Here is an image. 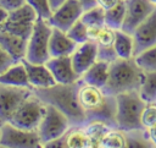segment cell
Masks as SVG:
<instances>
[{"label": "cell", "mask_w": 156, "mask_h": 148, "mask_svg": "<svg viewBox=\"0 0 156 148\" xmlns=\"http://www.w3.org/2000/svg\"><path fill=\"white\" fill-rule=\"evenodd\" d=\"M80 83L82 80L66 84L56 83L48 88H33V92L46 104L61 110L69 119L72 126H84L88 119L78 98Z\"/></svg>", "instance_id": "6da1fadb"}, {"label": "cell", "mask_w": 156, "mask_h": 148, "mask_svg": "<svg viewBox=\"0 0 156 148\" xmlns=\"http://www.w3.org/2000/svg\"><path fill=\"white\" fill-rule=\"evenodd\" d=\"M79 103L89 121H105L112 127L116 125L117 100L115 95L107 94L102 88L82 81L78 91Z\"/></svg>", "instance_id": "7a4b0ae2"}, {"label": "cell", "mask_w": 156, "mask_h": 148, "mask_svg": "<svg viewBox=\"0 0 156 148\" xmlns=\"http://www.w3.org/2000/svg\"><path fill=\"white\" fill-rule=\"evenodd\" d=\"M145 72L138 66L133 59H117L110 64V73L107 83L102 89L111 95H118L121 93L139 91Z\"/></svg>", "instance_id": "3957f363"}, {"label": "cell", "mask_w": 156, "mask_h": 148, "mask_svg": "<svg viewBox=\"0 0 156 148\" xmlns=\"http://www.w3.org/2000/svg\"><path fill=\"white\" fill-rule=\"evenodd\" d=\"M117 114L116 125L122 131L144 128L141 125V113L146 102L141 98L139 91L126 92L116 95Z\"/></svg>", "instance_id": "277c9868"}, {"label": "cell", "mask_w": 156, "mask_h": 148, "mask_svg": "<svg viewBox=\"0 0 156 148\" xmlns=\"http://www.w3.org/2000/svg\"><path fill=\"white\" fill-rule=\"evenodd\" d=\"M52 34V26L48 20L39 18L34 23V29L28 39V49L26 60L34 64H46L50 55V38Z\"/></svg>", "instance_id": "5b68a950"}, {"label": "cell", "mask_w": 156, "mask_h": 148, "mask_svg": "<svg viewBox=\"0 0 156 148\" xmlns=\"http://www.w3.org/2000/svg\"><path fill=\"white\" fill-rule=\"evenodd\" d=\"M45 111L46 103L33 92L20 105V108L10 117L9 122L23 130H38Z\"/></svg>", "instance_id": "8992f818"}, {"label": "cell", "mask_w": 156, "mask_h": 148, "mask_svg": "<svg viewBox=\"0 0 156 148\" xmlns=\"http://www.w3.org/2000/svg\"><path fill=\"white\" fill-rule=\"evenodd\" d=\"M1 148H43L38 130H23L9 121L0 122Z\"/></svg>", "instance_id": "52a82bcc"}, {"label": "cell", "mask_w": 156, "mask_h": 148, "mask_svg": "<svg viewBox=\"0 0 156 148\" xmlns=\"http://www.w3.org/2000/svg\"><path fill=\"white\" fill-rule=\"evenodd\" d=\"M71 126L72 124L69 119L61 110H58L51 104H46V111L38 127L43 147L45 143L63 136L71 128Z\"/></svg>", "instance_id": "ba28073f"}, {"label": "cell", "mask_w": 156, "mask_h": 148, "mask_svg": "<svg viewBox=\"0 0 156 148\" xmlns=\"http://www.w3.org/2000/svg\"><path fill=\"white\" fill-rule=\"evenodd\" d=\"M33 93V88L0 83V122L9 121L20 105Z\"/></svg>", "instance_id": "9c48e42d"}, {"label": "cell", "mask_w": 156, "mask_h": 148, "mask_svg": "<svg viewBox=\"0 0 156 148\" xmlns=\"http://www.w3.org/2000/svg\"><path fill=\"white\" fill-rule=\"evenodd\" d=\"M83 13L84 9L78 0H66L52 11V15L48 21L52 27L67 32L78 20L82 18Z\"/></svg>", "instance_id": "30bf717a"}, {"label": "cell", "mask_w": 156, "mask_h": 148, "mask_svg": "<svg viewBox=\"0 0 156 148\" xmlns=\"http://www.w3.org/2000/svg\"><path fill=\"white\" fill-rule=\"evenodd\" d=\"M126 18L122 31L133 34L156 7L150 0H126Z\"/></svg>", "instance_id": "8fae6325"}, {"label": "cell", "mask_w": 156, "mask_h": 148, "mask_svg": "<svg viewBox=\"0 0 156 148\" xmlns=\"http://www.w3.org/2000/svg\"><path fill=\"white\" fill-rule=\"evenodd\" d=\"M135 55L156 45V7L133 33Z\"/></svg>", "instance_id": "7c38bea8"}, {"label": "cell", "mask_w": 156, "mask_h": 148, "mask_svg": "<svg viewBox=\"0 0 156 148\" xmlns=\"http://www.w3.org/2000/svg\"><path fill=\"white\" fill-rule=\"evenodd\" d=\"M71 59L76 72L82 77V75L98 61V43L94 40H88L78 44L71 55Z\"/></svg>", "instance_id": "4fadbf2b"}, {"label": "cell", "mask_w": 156, "mask_h": 148, "mask_svg": "<svg viewBox=\"0 0 156 148\" xmlns=\"http://www.w3.org/2000/svg\"><path fill=\"white\" fill-rule=\"evenodd\" d=\"M51 73L54 75L57 83H73L80 80V76L76 72L71 55L67 56H56L50 57L46 62Z\"/></svg>", "instance_id": "5bb4252c"}, {"label": "cell", "mask_w": 156, "mask_h": 148, "mask_svg": "<svg viewBox=\"0 0 156 148\" xmlns=\"http://www.w3.org/2000/svg\"><path fill=\"white\" fill-rule=\"evenodd\" d=\"M22 61L26 66L32 88H48L57 83L46 64H34L26 59Z\"/></svg>", "instance_id": "9a60e30c"}, {"label": "cell", "mask_w": 156, "mask_h": 148, "mask_svg": "<svg viewBox=\"0 0 156 148\" xmlns=\"http://www.w3.org/2000/svg\"><path fill=\"white\" fill-rule=\"evenodd\" d=\"M77 45L78 44L68 37L67 32L52 27V34H51L50 45H49L51 57L72 55Z\"/></svg>", "instance_id": "2e32d148"}, {"label": "cell", "mask_w": 156, "mask_h": 148, "mask_svg": "<svg viewBox=\"0 0 156 148\" xmlns=\"http://www.w3.org/2000/svg\"><path fill=\"white\" fill-rule=\"evenodd\" d=\"M0 49L6 50L17 61L26 59L28 49V39L18 37L16 34L0 31Z\"/></svg>", "instance_id": "e0dca14e"}, {"label": "cell", "mask_w": 156, "mask_h": 148, "mask_svg": "<svg viewBox=\"0 0 156 148\" xmlns=\"http://www.w3.org/2000/svg\"><path fill=\"white\" fill-rule=\"evenodd\" d=\"M0 83L15 87H28L32 88L28 78V73L23 61H18L10 68L0 73Z\"/></svg>", "instance_id": "ac0fdd59"}, {"label": "cell", "mask_w": 156, "mask_h": 148, "mask_svg": "<svg viewBox=\"0 0 156 148\" xmlns=\"http://www.w3.org/2000/svg\"><path fill=\"white\" fill-rule=\"evenodd\" d=\"M108 73H110V62L98 60L82 75L80 80L85 83L102 88L107 83Z\"/></svg>", "instance_id": "d6986e66"}, {"label": "cell", "mask_w": 156, "mask_h": 148, "mask_svg": "<svg viewBox=\"0 0 156 148\" xmlns=\"http://www.w3.org/2000/svg\"><path fill=\"white\" fill-rule=\"evenodd\" d=\"M115 49L119 59H133L135 56V44L133 34L122 29L116 31Z\"/></svg>", "instance_id": "ffe728a7"}, {"label": "cell", "mask_w": 156, "mask_h": 148, "mask_svg": "<svg viewBox=\"0 0 156 148\" xmlns=\"http://www.w3.org/2000/svg\"><path fill=\"white\" fill-rule=\"evenodd\" d=\"M67 148H93L84 126H71L66 132Z\"/></svg>", "instance_id": "44dd1931"}, {"label": "cell", "mask_w": 156, "mask_h": 148, "mask_svg": "<svg viewBox=\"0 0 156 148\" xmlns=\"http://www.w3.org/2000/svg\"><path fill=\"white\" fill-rule=\"evenodd\" d=\"M84 128L90 138L91 146L93 148H100V143L101 139L104 138V136L112 128V126H110L107 122L105 121H89L84 125Z\"/></svg>", "instance_id": "7402d4cb"}, {"label": "cell", "mask_w": 156, "mask_h": 148, "mask_svg": "<svg viewBox=\"0 0 156 148\" xmlns=\"http://www.w3.org/2000/svg\"><path fill=\"white\" fill-rule=\"evenodd\" d=\"M126 0H119L113 7L106 10L105 23L107 27L112 29H122L124 18H126Z\"/></svg>", "instance_id": "603a6c76"}, {"label": "cell", "mask_w": 156, "mask_h": 148, "mask_svg": "<svg viewBox=\"0 0 156 148\" xmlns=\"http://www.w3.org/2000/svg\"><path fill=\"white\" fill-rule=\"evenodd\" d=\"M127 138V148H154L146 128H135L124 131Z\"/></svg>", "instance_id": "cb8c5ba5"}, {"label": "cell", "mask_w": 156, "mask_h": 148, "mask_svg": "<svg viewBox=\"0 0 156 148\" xmlns=\"http://www.w3.org/2000/svg\"><path fill=\"white\" fill-rule=\"evenodd\" d=\"M100 148H127V138L124 131L112 127L101 139Z\"/></svg>", "instance_id": "d4e9b609"}, {"label": "cell", "mask_w": 156, "mask_h": 148, "mask_svg": "<svg viewBox=\"0 0 156 148\" xmlns=\"http://www.w3.org/2000/svg\"><path fill=\"white\" fill-rule=\"evenodd\" d=\"M134 60L144 72L156 71V45L136 54L134 56Z\"/></svg>", "instance_id": "484cf974"}, {"label": "cell", "mask_w": 156, "mask_h": 148, "mask_svg": "<svg viewBox=\"0 0 156 148\" xmlns=\"http://www.w3.org/2000/svg\"><path fill=\"white\" fill-rule=\"evenodd\" d=\"M105 17H106V10L100 5H96L84 11L82 16V21L88 27H105L106 26Z\"/></svg>", "instance_id": "4316f807"}, {"label": "cell", "mask_w": 156, "mask_h": 148, "mask_svg": "<svg viewBox=\"0 0 156 148\" xmlns=\"http://www.w3.org/2000/svg\"><path fill=\"white\" fill-rule=\"evenodd\" d=\"M139 93L146 103H156V71L145 72Z\"/></svg>", "instance_id": "83f0119b"}, {"label": "cell", "mask_w": 156, "mask_h": 148, "mask_svg": "<svg viewBox=\"0 0 156 148\" xmlns=\"http://www.w3.org/2000/svg\"><path fill=\"white\" fill-rule=\"evenodd\" d=\"M34 23H23V22L6 21V22H4V23L0 24V31L9 32V33L16 34L18 37L29 39L30 35H32V33H33V29H34Z\"/></svg>", "instance_id": "f1b7e54d"}, {"label": "cell", "mask_w": 156, "mask_h": 148, "mask_svg": "<svg viewBox=\"0 0 156 148\" xmlns=\"http://www.w3.org/2000/svg\"><path fill=\"white\" fill-rule=\"evenodd\" d=\"M37 20H38V15L29 4H26L22 7L11 11L7 18V21L11 22H23V23H34Z\"/></svg>", "instance_id": "f546056e"}, {"label": "cell", "mask_w": 156, "mask_h": 148, "mask_svg": "<svg viewBox=\"0 0 156 148\" xmlns=\"http://www.w3.org/2000/svg\"><path fill=\"white\" fill-rule=\"evenodd\" d=\"M68 37L74 40L77 44H82L89 40V35H88V26L80 20H78L68 31H67Z\"/></svg>", "instance_id": "4dcf8cb0"}, {"label": "cell", "mask_w": 156, "mask_h": 148, "mask_svg": "<svg viewBox=\"0 0 156 148\" xmlns=\"http://www.w3.org/2000/svg\"><path fill=\"white\" fill-rule=\"evenodd\" d=\"M27 4H29L35 10L39 18L49 20L52 15V9L49 0H27Z\"/></svg>", "instance_id": "1f68e13d"}, {"label": "cell", "mask_w": 156, "mask_h": 148, "mask_svg": "<svg viewBox=\"0 0 156 148\" xmlns=\"http://www.w3.org/2000/svg\"><path fill=\"white\" fill-rule=\"evenodd\" d=\"M156 124V103H146L141 113V125L144 128H149Z\"/></svg>", "instance_id": "d6a6232c"}, {"label": "cell", "mask_w": 156, "mask_h": 148, "mask_svg": "<svg viewBox=\"0 0 156 148\" xmlns=\"http://www.w3.org/2000/svg\"><path fill=\"white\" fill-rule=\"evenodd\" d=\"M115 40H116V29L105 26L102 27L96 39V43L99 46H115Z\"/></svg>", "instance_id": "836d02e7"}, {"label": "cell", "mask_w": 156, "mask_h": 148, "mask_svg": "<svg viewBox=\"0 0 156 148\" xmlns=\"http://www.w3.org/2000/svg\"><path fill=\"white\" fill-rule=\"evenodd\" d=\"M117 53L115 46H99L98 45V60H102L106 62H113L117 60Z\"/></svg>", "instance_id": "e575fe53"}, {"label": "cell", "mask_w": 156, "mask_h": 148, "mask_svg": "<svg viewBox=\"0 0 156 148\" xmlns=\"http://www.w3.org/2000/svg\"><path fill=\"white\" fill-rule=\"evenodd\" d=\"M16 62H18V61L12 55H10L6 50L0 49V73L6 71L7 68H10Z\"/></svg>", "instance_id": "d590c367"}, {"label": "cell", "mask_w": 156, "mask_h": 148, "mask_svg": "<svg viewBox=\"0 0 156 148\" xmlns=\"http://www.w3.org/2000/svg\"><path fill=\"white\" fill-rule=\"evenodd\" d=\"M27 4V0H0V7L7 11H15Z\"/></svg>", "instance_id": "8d00e7d4"}, {"label": "cell", "mask_w": 156, "mask_h": 148, "mask_svg": "<svg viewBox=\"0 0 156 148\" xmlns=\"http://www.w3.org/2000/svg\"><path fill=\"white\" fill-rule=\"evenodd\" d=\"M43 148H67V139H66V133L58 138H55L48 143L44 144Z\"/></svg>", "instance_id": "74e56055"}, {"label": "cell", "mask_w": 156, "mask_h": 148, "mask_svg": "<svg viewBox=\"0 0 156 148\" xmlns=\"http://www.w3.org/2000/svg\"><path fill=\"white\" fill-rule=\"evenodd\" d=\"M102 27H88V35H89V40H94L96 42L100 32H101Z\"/></svg>", "instance_id": "f35d334b"}, {"label": "cell", "mask_w": 156, "mask_h": 148, "mask_svg": "<svg viewBox=\"0 0 156 148\" xmlns=\"http://www.w3.org/2000/svg\"><path fill=\"white\" fill-rule=\"evenodd\" d=\"M118 1L119 0H98V5H100L105 10H108V9L113 7Z\"/></svg>", "instance_id": "ab89813d"}, {"label": "cell", "mask_w": 156, "mask_h": 148, "mask_svg": "<svg viewBox=\"0 0 156 148\" xmlns=\"http://www.w3.org/2000/svg\"><path fill=\"white\" fill-rule=\"evenodd\" d=\"M146 130H147V135H149V138H150L154 148H156V124L154 126L146 128Z\"/></svg>", "instance_id": "60d3db41"}, {"label": "cell", "mask_w": 156, "mask_h": 148, "mask_svg": "<svg viewBox=\"0 0 156 148\" xmlns=\"http://www.w3.org/2000/svg\"><path fill=\"white\" fill-rule=\"evenodd\" d=\"M78 1L82 4L84 11L85 10H89V9H91V7H94V6L98 5V0H78Z\"/></svg>", "instance_id": "b9f144b4"}, {"label": "cell", "mask_w": 156, "mask_h": 148, "mask_svg": "<svg viewBox=\"0 0 156 148\" xmlns=\"http://www.w3.org/2000/svg\"><path fill=\"white\" fill-rule=\"evenodd\" d=\"M9 15H10V11H7V10H5V9H2V7H0V24L7 21Z\"/></svg>", "instance_id": "7bdbcfd3"}, {"label": "cell", "mask_w": 156, "mask_h": 148, "mask_svg": "<svg viewBox=\"0 0 156 148\" xmlns=\"http://www.w3.org/2000/svg\"><path fill=\"white\" fill-rule=\"evenodd\" d=\"M50 1V6H51V9H52V11L54 10H56L60 5H62L66 0H49Z\"/></svg>", "instance_id": "ee69618b"}, {"label": "cell", "mask_w": 156, "mask_h": 148, "mask_svg": "<svg viewBox=\"0 0 156 148\" xmlns=\"http://www.w3.org/2000/svg\"><path fill=\"white\" fill-rule=\"evenodd\" d=\"M150 1H151V2H152L155 6H156V0H150Z\"/></svg>", "instance_id": "f6af8a7d"}]
</instances>
